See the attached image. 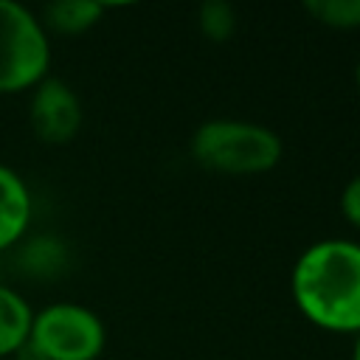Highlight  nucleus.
<instances>
[{"label":"nucleus","instance_id":"f257e3e1","mask_svg":"<svg viewBox=\"0 0 360 360\" xmlns=\"http://www.w3.org/2000/svg\"><path fill=\"white\" fill-rule=\"evenodd\" d=\"M298 312L326 332H360V242L318 239L301 250L290 273Z\"/></svg>","mask_w":360,"mask_h":360},{"label":"nucleus","instance_id":"f03ea898","mask_svg":"<svg viewBox=\"0 0 360 360\" xmlns=\"http://www.w3.org/2000/svg\"><path fill=\"white\" fill-rule=\"evenodd\" d=\"M188 149L197 166L231 177L264 174L276 169L284 155V143L276 129L245 118L202 121L191 132Z\"/></svg>","mask_w":360,"mask_h":360},{"label":"nucleus","instance_id":"7ed1b4c3","mask_svg":"<svg viewBox=\"0 0 360 360\" xmlns=\"http://www.w3.org/2000/svg\"><path fill=\"white\" fill-rule=\"evenodd\" d=\"M51 68L42 20L17 0H0V93L34 90Z\"/></svg>","mask_w":360,"mask_h":360},{"label":"nucleus","instance_id":"20e7f679","mask_svg":"<svg viewBox=\"0 0 360 360\" xmlns=\"http://www.w3.org/2000/svg\"><path fill=\"white\" fill-rule=\"evenodd\" d=\"M25 343L39 360H98L107 346V329L90 307L56 301L34 312Z\"/></svg>","mask_w":360,"mask_h":360},{"label":"nucleus","instance_id":"39448f33","mask_svg":"<svg viewBox=\"0 0 360 360\" xmlns=\"http://www.w3.org/2000/svg\"><path fill=\"white\" fill-rule=\"evenodd\" d=\"M82 101L79 93L56 76H45L34 90L28 101V121L34 135L42 143H68L82 129Z\"/></svg>","mask_w":360,"mask_h":360},{"label":"nucleus","instance_id":"423d86ee","mask_svg":"<svg viewBox=\"0 0 360 360\" xmlns=\"http://www.w3.org/2000/svg\"><path fill=\"white\" fill-rule=\"evenodd\" d=\"M34 217L28 183L11 166L0 163V250L17 245Z\"/></svg>","mask_w":360,"mask_h":360},{"label":"nucleus","instance_id":"0eeeda50","mask_svg":"<svg viewBox=\"0 0 360 360\" xmlns=\"http://www.w3.org/2000/svg\"><path fill=\"white\" fill-rule=\"evenodd\" d=\"M31 321H34L31 304L11 287L0 284V360L20 352V346L28 340Z\"/></svg>","mask_w":360,"mask_h":360},{"label":"nucleus","instance_id":"6e6552de","mask_svg":"<svg viewBox=\"0 0 360 360\" xmlns=\"http://www.w3.org/2000/svg\"><path fill=\"white\" fill-rule=\"evenodd\" d=\"M104 14V3L98 0H56L51 6H45L42 11V25L45 31H56V34H84L90 31Z\"/></svg>","mask_w":360,"mask_h":360},{"label":"nucleus","instance_id":"1a4fd4ad","mask_svg":"<svg viewBox=\"0 0 360 360\" xmlns=\"http://www.w3.org/2000/svg\"><path fill=\"white\" fill-rule=\"evenodd\" d=\"M304 11L323 28L354 31L360 28V0H307Z\"/></svg>","mask_w":360,"mask_h":360},{"label":"nucleus","instance_id":"9d476101","mask_svg":"<svg viewBox=\"0 0 360 360\" xmlns=\"http://www.w3.org/2000/svg\"><path fill=\"white\" fill-rule=\"evenodd\" d=\"M239 17L236 8L225 0H208L197 8V28L211 42H228L236 34Z\"/></svg>","mask_w":360,"mask_h":360},{"label":"nucleus","instance_id":"9b49d317","mask_svg":"<svg viewBox=\"0 0 360 360\" xmlns=\"http://www.w3.org/2000/svg\"><path fill=\"white\" fill-rule=\"evenodd\" d=\"M340 214H343V219L352 225V228H357L360 231V172L354 174V177H349L346 180V186H343V191H340Z\"/></svg>","mask_w":360,"mask_h":360},{"label":"nucleus","instance_id":"f8f14e48","mask_svg":"<svg viewBox=\"0 0 360 360\" xmlns=\"http://www.w3.org/2000/svg\"><path fill=\"white\" fill-rule=\"evenodd\" d=\"M352 360H360V332L354 335V343H352Z\"/></svg>","mask_w":360,"mask_h":360},{"label":"nucleus","instance_id":"ddd939ff","mask_svg":"<svg viewBox=\"0 0 360 360\" xmlns=\"http://www.w3.org/2000/svg\"><path fill=\"white\" fill-rule=\"evenodd\" d=\"M354 82H357V90H360V59H357V68H354Z\"/></svg>","mask_w":360,"mask_h":360}]
</instances>
